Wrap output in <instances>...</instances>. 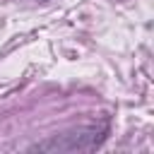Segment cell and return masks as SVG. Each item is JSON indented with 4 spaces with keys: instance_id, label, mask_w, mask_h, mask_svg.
I'll list each match as a JSON object with an SVG mask.
<instances>
[{
    "instance_id": "2",
    "label": "cell",
    "mask_w": 154,
    "mask_h": 154,
    "mask_svg": "<svg viewBox=\"0 0 154 154\" xmlns=\"http://www.w3.org/2000/svg\"><path fill=\"white\" fill-rule=\"evenodd\" d=\"M38 2H48V0H38Z\"/></svg>"
},
{
    "instance_id": "1",
    "label": "cell",
    "mask_w": 154,
    "mask_h": 154,
    "mask_svg": "<svg viewBox=\"0 0 154 154\" xmlns=\"http://www.w3.org/2000/svg\"><path fill=\"white\" fill-rule=\"evenodd\" d=\"M103 140H106V128L103 130L79 128V130H72V132L53 135L51 140L38 142L31 149H36V152H89V149H96Z\"/></svg>"
}]
</instances>
